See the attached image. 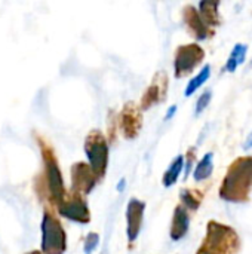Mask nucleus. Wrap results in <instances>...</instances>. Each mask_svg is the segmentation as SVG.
Returning a JSON list of instances; mask_svg holds the SVG:
<instances>
[{"label":"nucleus","mask_w":252,"mask_h":254,"mask_svg":"<svg viewBox=\"0 0 252 254\" xmlns=\"http://www.w3.org/2000/svg\"><path fill=\"white\" fill-rule=\"evenodd\" d=\"M166 92H168V77L163 71H159L141 98V109L147 110L151 106L159 104L160 101L165 100Z\"/></svg>","instance_id":"obj_10"},{"label":"nucleus","mask_w":252,"mask_h":254,"mask_svg":"<svg viewBox=\"0 0 252 254\" xmlns=\"http://www.w3.org/2000/svg\"><path fill=\"white\" fill-rule=\"evenodd\" d=\"M244 147H245V150H250L252 147V132L250 134V137H248V140H247V143H245Z\"/></svg>","instance_id":"obj_23"},{"label":"nucleus","mask_w":252,"mask_h":254,"mask_svg":"<svg viewBox=\"0 0 252 254\" xmlns=\"http://www.w3.org/2000/svg\"><path fill=\"white\" fill-rule=\"evenodd\" d=\"M189 225H190V216L187 213V208H184L183 205H177L171 223V232H169L171 240L172 241L183 240L189 232Z\"/></svg>","instance_id":"obj_13"},{"label":"nucleus","mask_w":252,"mask_h":254,"mask_svg":"<svg viewBox=\"0 0 252 254\" xmlns=\"http://www.w3.org/2000/svg\"><path fill=\"white\" fill-rule=\"evenodd\" d=\"M85 152L89 161V167L97 180L105 174L108 164V146L104 135L100 131H92L85 141Z\"/></svg>","instance_id":"obj_4"},{"label":"nucleus","mask_w":252,"mask_h":254,"mask_svg":"<svg viewBox=\"0 0 252 254\" xmlns=\"http://www.w3.org/2000/svg\"><path fill=\"white\" fill-rule=\"evenodd\" d=\"M241 247V238L232 226L209 220L206 225V235L196 254H238Z\"/></svg>","instance_id":"obj_2"},{"label":"nucleus","mask_w":252,"mask_h":254,"mask_svg":"<svg viewBox=\"0 0 252 254\" xmlns=\"http://www.w3.org/2000/svg\"><path fill=\"white\" fill-rule=\"evenodd\" d=\"M220 1H201L199 3V15L203 19V22L209 27V28H215L218 25H221V18H220Z\"/></svg>","instance_id":"obj_14"},{"label":"nucleus","mask_w":252,"mask_h":254,"mask_svg":"<svg viewBox=\"0 0 252 254\" xmlns=\"http://www.w3.org/2000/svg\"><path fill=\"white\" fill-rule=\"evenodd\" d=\"M180 198L184 208L196 211L203 201V192H201L199 189H183Z\"/></svg>","instance_id":"obj_15"},{"label":"nucleus","mask_w":252,"mask_h":254,"mask_svg":"<svg viewBox=\"0 0 252 254\" xmlns=\"http://www.w3.org/2000/svg\"><path fill=\"white\" fill-rule=\"evenodd\" d=\"M183 167H184V156L180 155V156H177L172 161V164L169 165L168 171L163 174V180L162 182H163L165 188H171V186H174L177 183V180H178V177H180V174L183 171Z\"/></svg>","instance_id":"obj_16"},{"label":"nucleus","mask_w":252,"mask_h":254,"mask_svg":"<svg viewBox=\"0 0 252 254\" xmlns=\"http://www.w3.org/2000/svg\"><path fill=\"white\" fill-rule=\"evenodd\" d=\"M42 155H43V162H45V174H46V185H48V192L50 195V199L55 204H61L64 201V185H62V174L58 168L56 158L53 156L52 149L40 143Z\"/></svg>","instance_id":"obj_5"},{"label":"nucleus","mask_w":252,"mask_h":254,"mask_svg":"<svg viewBox=\"0 0 252 254\" xmlns=\"http://www.w3.org/2000/svg\"><path fill=\"white\" fill-rule=\"evenodd\" d=\"M59 214L77 223H88L91 220L88 205L80 198V195L76 193H73L71 196H68L59 204Z\"/></svg>","instance_id":"obj_7"},{"label":"nucleus","mask_w":252,"mask_h":254,"mask_svg":"<svg viewBox=\"0 0 252 254\" xmlns=\"http://www.w3.org/2000/svg\"><path fill=\"white\" fill-rule=\"evenodd\" d=\"M212 170H214V155L212 153H206L201 162L198 164L193 176H195V180L196 182H202V180H206L211 174H212Z\"/></svg>","instance_id":"obj_17"},{"label":"nucleus","mask_w":252,"mask_h":254,"mask_svg":"<svg viewBox=\"0 0 252 254\" xmlns=\"http://www.w3.org/2000/svg\"><path fill=\"white\" fill-rule=\"evenodd\" d=\"M247 51H248V46L247 45H242V43H236L229 60H227V64H226V68L227 71L233 73L236 71L238 65L242 64L245 61V55H247Z\"/></svg>","instance_id":"obj_18"},{"label":"nucleus","mask_w":252,"mask_h":254,"mask_svg":"<svg viewBox=\"0 0 252 254\" xmlns=\"http://www.w3.org/2000/svg\"><path fill=\"white\" fill-rule=\"evenodd\" d=\"M252 193V156H239L227 168L220 186V198L227 202H250Z\"/></svg>","instance_id":"obj_1"},{"label":"nucleus","mask_w":252,"mask_h":254,"mask_svg":"<svg viewBox=\"0 0 252 254\" xmlns=\"http://www.w3.org/2000/svg\"><path fill=\"white\" fill-rule=\"evenodd\" d=\"M209 76H211V65L206 64V65L198 73V76L193 77V79L189 82V85H187V88H186V97H190L192 94H195V92L198 91V88H201V86L209 79Z\"/></svg>","instance_id":"obj_19"},{"label":"nucleus","mask_w":252,"mask_h":254,"mask_svg":"<svg viewBox=\"0 0 252 254\" xmlns=\"http://www.w3.org/2000/svg\"><path fill=\"white\" fill-rule=\"evenodd\" d=\"M144 208L146 204L143 201H138L132 198L128 204L126 210V220H128V240L129 243H134L140 232H141V225H143V216H144Z\"/></svg>","instance_id":"obj_12"},{"label":"nucleus","mask_w":252,"mask_h":254,"mask_svg":"<svg viewBox=\"0 0 252 254\" xmlns=\"http://www.w3.org/2000/svg\"><path fill=\"white\" fill-rule=\"evenodd\" d=\"M27 254H42V253H39V252H31V253H27Z\"/></svg>","instance_id":"obj_25"},{"label":"nucleus","mask_w":252,"mask_h":254,"mask_svg":"<svg viewBox=\"0 0 252 254\" xmlns=\"http://www.w3.org/2000/svg\"><path fill=\"white\" fill-rule=\"evenodd\" d=\"M97 183V177L91 167L85 162H77L71 167V185L76 195L89 193Z\"/></svg>","instance_id":"obj_8"},{"label":"nucleus","mask_w":252,"mask_h":254,"mask_svg":"<svg viewBox=\"0 0 252 254\" xmlns=\"http://www.w3.org/2000/svg\"><path fill=\"white\" fill-rule=\"evenodd\" d=\"M205 51L198 43L183 45L175 52L174 60V68H175V77L181 79L190 73L203 61Z\"/></svg>","instance_id":"obj_6"},{"label":"nucleus","mask_w":252,"mask_h":254,"mask_svg":"<svg viewBox=\"0 0 252 254\" xmlns=\"http://www.w3.org/2000/svg\"><path fill=\"white\" fill-rule=\"evenodd\" d=\"M67 247L65 232L52 213H45L42 220V250L45 254H62Z\"/></svg>","instance_id":"obj_3"},{"label":"nucleus","mask_w":252,"mask_h":254,"mask_svg":"<svg viewBox=\"0 0 252 254\" xmlns=\"http://www.w3.org/2000/svg\"><path fill=\"white\" fill-rule=\"evenodd\" d=\"M211 98H212V92L209 91V89H206L201 97H199V100H198V103H196V115H201L208 106H209V103H211Z\"/></svg>","instance_id":"obj_20"},{"label":"nucleus","mask_w":252,"mask_h":254,"mask_svg":"<svg viewBox=\"0 0 252 254\" xmlns=\"http://www.w3.org/2000/svg\"><path fill=\"white\" fill-rule=\"evenodd\" d=\"M98 243H100V237H98V234H94V232L88 234V237L85 238V253L86 254L92 253V252L97 249Z\"/></svg>","instance_id":"obj_21"},{"label":"nucleus","mask_w":252,"mask_h":254,"mask_svg":"<svg viewBox=\"0 0 252 254\" xmlns=\"http://www.w3.org/2000/svg\"><path fill=\"white\" fill-rule=\"evenodd\" d=\"M183 18H184V22H186L189 31L198 40H205L215 34V31L203 22V19L199 15V10L193 4H187L183 9Z\"/></svg>","instance_id":"obj_9"},{"label":"nucleus","mask_w":252,"mask_h":254,"mask_svg":"<svg viewBox=\"0 0 252 254\" xmlns=\"http://www.w3.org/2000/svg\"><path fill=\"white\" fill-rule=\"evenodd\" d=\"M195 147H192L190 150H189V153H187V164H186V177L190 174V170H192V165H193V162H195Z\"/></svg>","instance_id":"obj_22"},{"label":"nucleus","mask_w":252,"mask_h":254,"mask_svg":"<svg viewBox=\"0 0 252 254\" xmlns=\"http://www.w3.org/2000/svg\"><path fill=\"white\" fill-rule=\"evenodd\" d=\"M119 124H120L122 134H123L125 138L131 140V138H135L140 134L143 121H141V113H140V110L137 109L135 104L128 103L123 107V110L120 113Z\"/></svg>","instance_id":"obj_11"},{"label":"nucleus","mask_w":252,"mask_h":254,"mask_svg":"<svg viewBox=\"0 0 252 254\" xmlns=\"http://www.w3.org/2000/svg\"><path fill=\"white\" fill-rule=\"evenodd\" d=\"M175 110H177V106H172V107L169 109V112L166 113V121H168V119H171V116L175 113Z\"/></svg>","instance_id":"obj_24"}]
</instances>
